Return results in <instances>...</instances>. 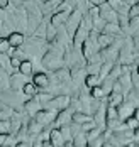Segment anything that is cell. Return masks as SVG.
<instances>
[{
  "mask_svg": "<svg viewBox=\"0 0 139 147\" xmlns=\"http://www.w3.org/2000/svg\"><path fill=\"white\" fill-rule=\"evenodd\" d=\"M41 66L46 71H54L64 66V51L56 47V46L49 44V47L46 49V53L41 58Z\"/></svg>",
  "mask_w": 139,
  "mask_h": 147,
  "instance_id": "1",
  "label": "cell"
},
{
  "mask_svg": "<svg viewBox=\"0 0 139 147\" xmlns=\"http://www.w3.org/2000/svg\"><path fill=\"white\" fill-rule=\"evenodd\" d=\"M26 100H27V96L22 91H16L12 88H5L0 91V102L9 105L12 110H17V112H24Z\"/></svg>",
  "mask_w": 139,
  "mask_h": 147,
  "instance_id": "2",
  "label": "cell"
},
{
  "mask_svg": "<svg viewBox=\"0 0 139 147\" xmlns=\"http://www.w3.org/2000/svg\"><path fill=\"white\" fill-rule=\"evenodd\" d=\"M70 102H71V96L70 95H54L49 102H46L43 105V108L54 110V112H61V110L70 107Z\"/></svg>",
  "mask_w": 139,
  "mask_h": 147,
  "instance_id": "3",
  "label": "cell"
},
{
  "mask_svg": "<svg viewBox=\"0 0 139 147\" xmlns=\"http://www.w3.org/2000/svg\"><path fill=\"white\" fill-rule=\"evenodd\" d=\"M56 113H58V112H54V110L41 108L32 118H34L37 123H41L43 127H53V122H54V118H56Z\"/></svg>",
  "mask_w": 139,
  "mask_h": 147,
  "instance_id": "4",
  "label": "cell"
},
{
  "mask_svg": "<svg viewBox=\"0 0 139 147\" xmlns=\"http://www.w3.org/2000/svg\"><path fill=\"white\" fill-rule=\"evenodd\" d=\"M81 17H83V14L78 10V9H75L71 14L68 15V19H66V24H64V29H66V32L73 37V34H75V30L80 27V22H81Z\"/></svg>",
  "mask_w": 139,
  "mask_h": 147,
  "instance_id": "5",
  "label": "cell"
},
{
  "mask_svg": "<svg viewBox=\"0 0 139 147\" xmlns=\"http://www.w3.org/2000/svg\"><path fill=\"white\" fill-rule=\"evenodd\" d=\"M92 117H93L95 125L105 130V127H107V100H104V102H102V105L98 107V110L93 113Z\"/></svg>",
  "mask_w": 139,
  "mask_h": 147,
  "instance_id": "6",
  "label": "cell"
},
{
  "mask_svg": "<svg viewBox=\"0 0 139 147\" xmlns=\"http://www.w3.org/2000/svg\"><path fill=\"white\" fill-rule=\"evenodd\" d=\"M98 15H100V19L105 20V22H117V19H119L117 12L108 5L107 2H104L102 5H98ZM117 24H119V22H117Z\"/></svg>",
  "mask_w": 139,
  "mask_h": 147,
  "instance_id": "7",
  "label": "cell"
},
{
  "mask_svg": "<svg viewBox=\"0 0 139 147\" xmlns=\"http://www.w3.org/2000/svg\"><path fill=\"white\" fill-rule=\"evenodd\" d=\"M31 78H32V83L37 86L39 91L49 88V73H46V71H34Z\"/></svg>",
  "mask_w": 139,
  "mask_h": 147,
  "instance_id": "8",
  "label": "cell"
},
{
  "mask_svg": "<svg viewBox=\"0 0 139 147\" xmlns=\"http://www.w3.org/2000/svg\"><path fill=\"white\" fill-rule=\"evenodd\" d=\"M26 83H27V76H24V74L19 73V71H14V73H10V76H9V88L16 90V91H20Z\"/></svg>",
  "mask_w": 139,
  "mask_h": 147,
  "instance_id": "9",
  "label": "cell"
},
{
  "mask_svg": "<svg viewBox=\"0 0 139 147\" xmlns=\"http://www.w3.org/2000/svg\"><path fill=\"white\" fill-rule=\"evenodd\" d=\"M88 34H90V29L80 24V27L75 30V34H73V37H71V46H73V47H81V44L85 42V39L88 37Z\"/></svg>",
  "mask_w": 139,
  "mask_h": 147,
  "instance_id": "10",
  "label": "cell"
},
{
  "mask_svg": "<svg viewBox=\"0 0 139 147\" xmlns=\"http://www.w3.org/2000/svg\"><path fill=\"white\" fill-rule=\"evenodd\" d=\"M71 115H73V110L68 107V108H64L61 112H58L56 113V118H54V122H53V127H63V125H68V123H71Z\"/></svg>",
  "mask_w": 139,
  "mask_h": 147,
  "instance_id": "11",
  "label": "cell"
},
{
  "mask_svg": "<svg viewBox=\"0 0 139 147\" xmlns=\"http://www.w3.org/2000/svg\"><path fill=\"white\" fill-rule=\"evenodd\" d=\"M107 3L117 12L119 17H129V9L131 3H127L125 0H107Z\"/></svg>",
  "mask_w": 139,
  "mask_h": 147,
  "instance_id": "12",
  "label": "cell"
},
{
  "mask_svg": "<svg viewBox=\"0 0 139 147\" xmlns=\"http://www.w3.org/2000/svg\"><path fill=\"white\" fill-rule=\"evenodd\" d=\"M43 108V103L39 102L36 96H32V98H27L26 103H24V112L29 115V117H34L39 110Z\"/></svg>",
  "mask_w": 139,
  "mask_h": 147,
  "instance_id": "13",
  "label": "cell"
},
{
  "mask_svg": "<svg viewBox=\"0 0 139 147\" xmlns=\"http://www.w3.org/2000/svg\"><path fill=\"white\" fill-rule=\"evenodd\" d=\"M115 108H117V113H119V120L124 122L127 117H131V115H132V112H134V108H136V107L129 102V100H125V98H124V102L121 103L119 107H115Z\"/></svg>",
  "mask_w": 139,
  "mask_h": 147,
  "instance_id": "14",
  "label": "cell"
},
{
  "mask_svg": "<svg viewBox=\"0 0 139 147\" xmlns=\"http://www.w3.org/2000/svg\"><path fill=\"white\" fill-rule=\"evenodd\" d=\"M60 3H61V0H44V2H41V12L44 15V19H49V15L54 14L58 10Z\"/></svg>",
  "mask_w": 139,
  "mask_h": 147,
  "instance_id": "15",
  "label": "cell"
},
{
  "mask_svg": "<svg viewBox=\"0 0 139 147\" xmlns=\"http://www.w3.org/2000/svg\"><path fill=\"white\" fill-rule=\"evenodd\" d=\"M124 93L122 91H119V90H110L107 93V96H105V100H107V105H110V107H119L121 103L124 102Z\"/></svg>",
  "mask_w": 139,
  "mask_h": 147,
  "instance_id": "16",
  "label": "cell"
},
{
  "mask_svg": "<svg viewBox=\"0 0 139 147\" xmlns=\"http://www.w3.org/2000/svg\"><path fill=\"white\" fill-rule=\"evenodd\" d=\"M68 15H70V14H68V12H64V10H56L54 14L49 15V19H47V20H49V22H51V24L58 29V27H61V26H64V24H66Z\"/></svg>",
  "mask_w": 139,
  "mask_h": 147,
  "instance_id": "17",
  "label": "cell"
},
{
  "mask_svg": "<svg viewBox=\"0 0 139 147\" xmlns=\"http://www.w3.org/2000/svg\"><path fill=\"white\" fill-rule=\"evenodd\" d=\"M102 32H104V34H108V36H114V37H124V36H125L117 22H105Z\"/></svg>",
  "mask_w": 139,
  "mask_h": 147,
  "instance_id": "18",
  "label": "cell"
},
{
  "mask_svg": "<svg viewBox=\"0 0 139 147\" xmlns=\"http://www.w3.org/2000/svg\"><path fill=\"white\" fill-rule=\"evenodd\" d=\"M7 39H9L10 47H20V46L24 44V41H26V36H24V32H20V30H12V32L7 36Z\"/></svg>",
  "mask_w": 139,
  "mask_h": 147,
  "instance_id": "19",
  "label": "cell"
},
{
  "mask_svg": "<svg viewBox=\"0 0 139 147\" xmlns=\"http://www.w3.org/2000/svg\"><path fill=\"white\" fill-rule=\"evenodd\" d=\"M49 142L53 144V146L56 147H63L64 146V137H63L61 130L58 129V127H51V132H49Z\"/></svg>",
  "mask_w": 139,
  "mask_h": 147,
  "instance_id": "20",
  "label": "cell"
},
{
  "mask_svg": "<svg viewBox=\"0 0 139 147\" xmlns=\"http://www.w3.org/2000/svg\"><path fill=\"white\" fill-rule=\"evenodd\" d=\"M115 39H117V37L108 36V34H104V32H98V34H97V42H98V47H100V49H105V47H108V46L112 44Z\"/></svg>",
  "mask_w": 139,
  "mask_h": 147,
  "instance_id": "21",
  "label": "cell"
},
{
  "mask_svg": "<svg viewBox=\"0 0 139 147\" xmlns=\"http://www.w3.org/2000/svg\"><path fill=\"white\" fill-rule=\"evenodd\" d=\"M17 71L29 78V76H32V73H34V63H32L31 59H24V61L19 64V69H17Z\"/></svg>",
  "mask_w": 139,
  "mask_h": 147,
  "instance_id": "22",
  "label": "cell"
},
{
  "mask_svg": "<svg viewBox=\"0 0 139 147\" xmlns=\"http://www.w3.org/2000/svg\"><path fill=\"white\" fill-rule=\"evenodd\" d=\"M92 120H93V117L88 115V113H85V112H73V115H71V122L78 123V125H83V123L92 122Z\"/></svg>",
  "mask_w": 139,
  "mask_h": 147,
  "instance_id": "23",
  "label": "cell"
},
{
  "mask_svg": "<svg viewBox=\"0 0 139 147\" xmlns=\"http://www.w3.org/2000/svg\"><path fill=\"white\" fill-rule=\"evenodd\" d=\"M139 30V14L131 15L129 17V24H127V36H132Z\"/></svg>",
  "mask_w": 139,
  "mask_h": 147,
  "instance_id": "24",
  "label": "cell"
},
{
  "mask_svg": "<svg viewBox=\"0 0 139 147\" xmlns=\"http://www.w3.org/2000/svg\"><path fill=\"white\" fill-rule=\"evenodd\" d=\"M71 142L75 144V147H87V146H88V139H87V134L80 130L78 134H75V135H73Z\"/></svg>",
  "mask_w": 139,
  "mask_h": 147,
  "instance_id": "25",
  "label": "cell"
},
{
  "mask_svg": "<svg viewBox=\"0 0 139 147\" xmlns=\"http://www.w3.org/2000/svg\"><path fill=\"white\" fill-rule=\"evenodd\" d=\"M100 83V78H98V74H92V73H87L85 76V80H83V86L87 90L93 88L95 85H98Z\"/></svg>",
  "mask_w": 139,
  "mask_h": 147,
  "instance_id": "26",
  "label": "cell"
},
{
  "mask_svg": "<svg viewBox=\"0 0 139 147\" xmlns=\"http://www.w3.org/2000/svg\"><path fill=\"white\" fill-rule=\"evenodd\" d=\"M20 91H22L27 98H32V96H36V95H37V91H39V90H37V86H36L32 81H27V83L22 86V90H20Z\"/></svg>",
  "mask_w": 139,
  "mask_h": 147,
  "instance_id": "27",
  "label": "cell"
},
{
  "mask_svg": "<svg viewBox=\"0 0 139 147\" xmlns=\"http://www.w3.org/2000/svg\"><path fill=\"white\" fill-rule=\"evenodd\" d=\"M88 93H90V96H92V98H95V100H104V98L107 96V93H105V91H104V88L100 86V83H98V85H95L93 88L88 90Z\"/></svg>",
  "mask_w": 139,
  "mask_h": 147,
  "instance_id": "28",
  "label": "cell"
},
{
  "mask_svg": "<svg viewBox=\"0 0 139 147\" xmlns=\"http://www.w3.org/2000/svg\"><path fill=\"white\" fill-rule=\"evenodd\" d=\"M56 34H58V29H56V27L47 20V24H46V37H44L47 44H51V42L56 39Z\"/></svg>",
  "mask_w": 139,
  "mask_h": 147,
  "instance_id": "29",
  "label": "cell"
},
{
  "mask_svg": "<svg viewBox=\"0 0 139 147\" xmlns=\"http://www.w3.org/2000/svg\"><path fill=\"white\" fill-rule=\"evenodd\" d=\"M104 132H105L104 129H100V127H97V125H95L93 129H90L88 132H85V134H87V139H88V142H90V140H93V139H97L98 135H102Z\"/></svg>",
  "mask_w": 139,
  "mask_h": 147,
  "instance_id": "30",
  "label": "cell"
},
{
  "mask_svg": "<svg viewBox=\"0 0 139 147\" xmlns=\"http://www.w3.org/2000/svg\"><path fill=\"white\" fill-rule=\"evenodd\" d=\"M124 125H125L129 130H136V129L139 127V120H138V118H134L132 115H131V117H127L125 120H124Z\"/></svg>",
  "mask_w": 139,
  "mask_h": 147,
  "instance_id": "31",
  "label": "cell"
},
{
  "mask_svg": "<svg viewBox=\"0 0 139 147\" xmlns=\"http://www.w3.org/2000/svg\"><path fill=\"white\" fill-rule=\"evenodd\" d=\"M105 142H107V139H105V132H104L102 135H98L97 139L90 140L88 144H90L92 147H104V146H105Z\"/></svg>",
  "mask_w": 139,
  "mask_h": 147,
  "instance_id": "32",
  "label": "cell"
},
{
  "mask_svg": "<svg viewBox=\"0 0 139 147\" xmlns=\"http://www.w3.org/2000/svg\"><path fill=\"white\" fill-rule=\"evenodd\" d=\"M9 49H10V44H9L7 36H2L0 37V53H7Z\"/></svg>",
  "mask_w": 139,
  "mask_h": 147,
  "instance_id": "33",
  "label": "cell"
},
{
  "mask_svg": "<svg viewBox=\"0 0 139 147\" xmlns=\"http://www.w3.org/2000/svg\"><path fill=\"white\" fill-rule=\"evenodd\" d=\"M0 134H10L9 120H0Z\"/></svg>",
  "mask_w": 139,
  "mask_h": 147,
  "instance_id": "34",
  "label": "cell"
},
{
  "mask_svg": "<svg viewBox=\"0 0 139 147\" xmlns=\"http://www.w3.org/2000/svg\"><path fill=\"white\" fill-rule=\"evenodd\" d=\"M131 37H132V42H134V51H136V56H138V54H139V30L136 32V34H132Z\"/></svg>",
  "mask_w": 139,
  "mask_h": 147,
  "instance_id": "35",
  "label": "cell"
},
{
  "mask_svg": "<svg viewBox=\"0 0 139 147\" xmlns=\"http://www.w3.org/2000/svg\"><path fill=\"white\" fill-rule=\"evenodd\" d=\"M10 3H12L14 9H20V7L26 3V0H10Z\"/></svg>",
  "mask_w": 139,
  "mask_h": 147,
  "instance_id": "36",
  "label": "cell"
},
{
  "mask_svg": "<svg viewBox=\"0 0 139 147\" xmlns=\"http://www.w3.org/2000/svg\"><path fill=\"white\" fill-rule=\"evenodd\" d=\"M10 7V0H0V9L2 10H7Z\"/></svg>",
  "mask_w": 139,
  "mask_h": 147,
  "instance_id": "37",
  "label": "cell"
},
{
  "mask_svg": "<svg viewBox=\"0 0 139 147\" xmlns=\"http://www.w3.org/2000/svg\"><path fill=\"white\" fill-rule=\"evenodd\" d=\"M16 147H32V142H29V140H24V142H17Z\"/></svg>",
  "mask_w": 139,
  "mask_h": 147,
  "instance_id": "38",
  "label": "cell"
},
{
  "mask_svg": "<svg viewBox=\"0 0 139 147\" xmlns=\"http://www.w3.org/2000/svg\"><path fill=\"white\" fill-rule=\"evenodd\" d=\"M104 2H107V0H88V3H90V5H95V7H98V5H102Z\"/></svg>",
  "mask_w": 139,
  "mask_h": 147,
  "instance_id": "39",
  "label": "cell"
},
{
  "mask_svg": "<svg viewBox=\"0 0 139 147\" xmlns=\"http://www.w3.org/2000/svg\"><path fill=\"white\" fill-rule=\"evenodd\" d=\"M7 135L9 134H0V147L5 146V140H7Z\"/></svg>",
  "mask_w": 139,
  "mask_h": 147,
  "instance_id": "40",
  "label": "cell"
},
{
  "mask_svg": "<svg viewBox=\"0 0 139 147\" xmlns=\"http://www.w3.org/2000/svg\"><path fill=\"white\" fill-rule=\"evenodd\" d=\"M132 135H134V144H138L139 142V127L136 130H132Z\"/></svg>",
  "mask_w": 139,
  "mask_h": 147,
  "instance_id": "41",
  "label": "cell"
},
{
  "mask_svg": "<svg viewBox=\"0 0 139 147\" xmlns=\"http://www.w3.org/2000/svg\"><path fill=\"white\" fill-rule=\"evenodd\" d=\"M63 147H75V144H73L71 140H66V142H64V146H63Z\"/></svg>",
  "mask_w": 139,
  "mask_h": 147,
  "instance_id": "42",
  "label": "cell"
},
{
  "mask_svg": "<svg viewBox=\"0 0 139 147\" xmlns=\"http://www.w3.org/2000/svg\"><path fill=\"white\" fill-rule=\"evenodd\" d=\"M43 147H56V146H53L49 140H46V142H43Z\"/></svg>",
  "mask_w": 139,
  "mask_h": 147,
  "instance_id": "43",
  "label": "cell"
},
{
  "mask_svg": "<svg viewBox=\"0 0 139 147\" xmlns=\"http://www.w3.org/2000/svg\"><path fill=\"white\" fill-rule=\"evenodd\" d=\"M3 19H5V10H2V9H0V22H2Z\"/></svg>",
  "mask_w": 139,
  "mask_h": 147,
  "instance_id": "44",
  "label": "cell"
},
{
  "mask_svg": "<svg viewBox=\"0 0 139 147\" xmlns=\"http://www.w3.org/2000/svg\"><path fill=\"white\" fill-rule=\"evenodd\" d=\"M134 71H136V74L139 76V64H134Z\"/></svg>",
  "mask_w": 139,
  "mask_h": 147,
  "instance_id": "45",
  "label": "cell"
},
{
  "mask_svg": "<svg viewBox=\"0 0 139 147\" xmlns=\"http://www.w3.org/2000/svg\"><path fill=\"white\" fill-rule=\"evenodd\" d=\"M134 64H139V54L136 56V58H134Z\"/></svg>",
  "mask_w": 139,
  "mask_h": 147,
  "instance_id": "46",
  "label": "cell"
},
{
  "mask_svg": "<svg viewBox=\"0 0 139 147\" xmlns=\"http://www.w3.org/2000/svg\"><path fill=\"white\" fill-rule=\"evenodd\" d=\"M3 34H2V22H0V37H2Z\"/></svg>",
  "mask_w": 139,
  "mask_h": 147,
  "instance_id": "47",
  "label": "cell"
},
{
  "mask_svg": "<svg viewBox=\"0 0 139 147\" xmlns=\"http://www.w3.org/2000/svg\"><path fill=\"white\" fill-rule=\"evenodd\" d=\"M125 147H134V144H132V146H125Z\"/></svg>",
  "mask_w": 139,
  "mask_h": 147,
  "instance_id": "48",
  "label": "cell"
},
{
  "mask_svg": "<svg viewBox=\"0 0 139 147\" xmlns=\"http://www.w3.org/2000/svg\"><path fill=\"white\" fill-rule=\"evenodd\" d=\"M37 2H44V0H37Z\"/></svg>",
  "mask_w": 139,
  "mask_h": 147,
  "instance_id": "49",
  "label": "cell"
},
{
  "mask_svg": "<svg viewBox=\"0 0 139 147\" xmlns=\"http://www.w3.org/2000/svg\"><path fill=\"white\" fill-rule=\"evenodd\" d=\"M87 147H92V146H90V144H88V146H87Z\"/></svg>",
  "mask_w": 139,
  "mask_h": 147,
  "instance_id": "50",
  "label": "cell"
},
{
  "mask_svg": "<svg viewBox=\"0 0 139 147\" xmlns=\"http://www.w3.org/2000/svg\"><path fill=\"white\" fill-rule=\"evenodd\" d=\"M134 147H136V146H134Z\"/></svg>",
  "mask_w": 139,
  "mask_h": 147,
  "instance_id": "51",
  "label": "cell"
}]
</instances>
